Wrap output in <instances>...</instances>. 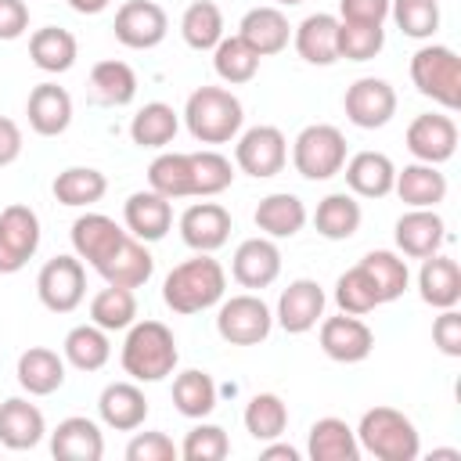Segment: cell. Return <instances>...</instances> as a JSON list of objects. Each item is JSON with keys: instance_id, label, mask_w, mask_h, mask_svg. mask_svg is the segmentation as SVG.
<instances>
[{"instance_id": "obj_3", "label": "cell", "mask_w": 461, "mask_h": 461, "mask_svg": "<svg viewBox=\"0 0 461 461\" xmlns=\"http://www.w3.org/2000/svg\"><path fill=\"white\" fill-rule=\"evenodd\" d=\"M184 122L202 144H227L241 133L245 108L227 86H198L184 104Z\"/></svg>"}, {"instance_id": "obj_13", "label": "cell", "mask_w": 461, "mask_h": 461, "mask_svg": "<svg viewBox=\"0 0 461 461\" xmlns=\"http://www.w3.org/2000/svg\"><path fill=\"white\" fill-rule=\"evenodd\" d=\"M407 151L418 162H429V166H439V162L454 158V151H457V122L450 115H439V112L414 115L411 126H407Z\"/></svg>"}, {"instance_id": "obj_38", "label": "cell", "mask_w": 461, "mask_h": 461, "mask_svg": "<svg viewBox=\"0 0 461 461\" xmlns=\"http://www.w3.org/2000/svg\"><path fill=\"white\" fill-rule=\"evenodd\" d=\"M50 191H54V198H58L61 205L83 209V205H94V202L104 198L108 180H104V173L94 169V166H68V169H61V173L54 176Z\"/></svg>"}, {"instance_id": "obj_12", "label": "cell", "mask_w": 461, "mask_h": 461, "mask_svg": "<svg viewBox=\"0 0 461 461\" xmlns=\"http://www.w3.org/2000/svg\"><path fill=\"white\" fill-rule=\"evenodd\" d=\"M115 40L130 50H151L166 40L169 18L155 0H126L115 11Z\"/></svg>"}, {"instance_id": "obj_43", "label": "cell", "mask_w": 461, "mask_h": 461, "mask_svg": "<svg viewBox=\"0 0 461 461\" xmlns=\"http://www.w3.org/2000/svg\"><path fill=\"white\" fill-rule=\"evenodd\" d=\"M245 432L256 439V443H267V439H281V432L288 429V407L277 393H256L249 403H245Z\"/></svg>"}, {"instance_id": "obj_48", "label": "cell", "mask_w": 461, "mask_h": 461, "mask_svg": "<svg viewBox=\"0 0 461 461\" xmlns=\"http://www.w3.org/2000/svg\"><path fill=\"white\" fill-rule=\"evenodd\" d=\"M335 303H339L342 313H353V317H364L375 306H382V299H378V292H375V285H371V277H367V270L360 263L349 267L346 274H339V281H335Z\"/></svg>"}, {"instance_id": "obj_31", "label": "cell", "mask_w": 461, "mask_h": 461, "mask_svg": "<svg viewBox=\"0 0 461 461\" xmlns=\"http://www.w3.org/2000/svg\"><path fill=\"white\" fill-rule=\"evenodd\" d=\"M393 191H396L411 209H436V205L447 198V176L439 173V166L411 162V166L396 169Z\"/></svg>"}, {"instance_id": "obj_56", "label": "cell", "mask_w": 461, "mask_h": 461, "mask_svg": "<svg viewBox=\"0 0 461 461\" xmlns=\"http://www.w3.org/2000/svg\"><path fill=\"white\" fill-rule=\"evenodd\" d=\"M22 155V130L14 119L0 115V166H11Z\"/></svg>"}, {"instance_id": "obj_6", "label": "cell", "mask_w": 461, "mask_h": 461, "mask_svg": "<svg viewBox=\"0 0 461 461\" xmlns=\"http://www.w3.org/2000/svg\"><path fill=\"white\" fill-rule=\"evenodd\" d=\"M292 166L306 180H331L346 166V137L331 122H313L292 140Z\"/></svg>"}, {"instance_id": "obj_45", "label": "cell", "mask_w": 461, "mask_h": 461, "mask_svg": "<svg viewBox=\"0 0 461 461\" xmlns=\"http://www.w3.org/2000/svg\"><path fill=\"white\" fill-rule=\"evenodd\" d=\"M360 267L367 270V277H371V285H375V292H378L382 303H393V299H400L407 292L411 270H407V259H400L396 252L375 249V252H367L360 259Z\"/></svg>"}, {"instance_id": "obj_11", "label": "cell", "mask_w": 461, "mask_h": 461, "mask_svg": "<svg viewBox=\"0 0 461 461\" xmlns=\"http://www.w3.org/2000/svg\"><path fill=\"white\" fill-rule=\"evenodd\" d=\"M342 108H346V119L360 130H382L393 115H396V90L378 79V76H364L357 83L346 86V97H342Z\"/></svg>"}, {"instance_id": "obj_7", "label": "cell", "mask_w": 461, "mask_h": 461, "mask_svg": "<svg viewBox=\"0 0 461 461\" xmlns=\"http://www.w3.org/2000/svg\"><path fill=\"white\" fill-rule=\"evenodd\" d=\"M270 328H274V313L259 295L241 292V295L220 299L216 331H220L223 342H230V346H259L270 335Z\"/></svg>"}, {"instance_id": "obj_24", "label": "cell", "mask_w": 461, "mask_h": 461, "mask_svg": "<svg viewBox=\"0 0 461 461\" xmlns=\"http://www.w3.org/2000/svg\"><path fill=\"white\" fill-rule=\"evenodd\" d=\"M292 43H295L303 61H310V65H335L339 61V18L328 14V11L306 14L295 25Z\"/></svg>"}, {"instance_id": "obj_8", "label": "cell", "mask_w": 461, "mask_h": 461, "mask_svg": "<svg viewBox=\"0 0 461 461\" xmlns=\"http://www.w3.org/2000/svg\"><path fill=\"white\" fill-rule=\"evenodd\" d=\"M36 295L50 313H72L86 295V270L79 256H54L36 274Z\"/></svg>"}, {"instance_id": "obj_18", "label": "cell", "mask_w": 461, "mask_h": 461, "mask_svg": "<svg viewBox=\"0 0 461 461\" xmlns=\"http://www.w3.org/2000/svg\"><path fill=\"white\" fill-rule=\"evenodd\" d=\"M94 270L104 277V285L140 288V285H148V277L155 274V259H151V252H148V241L126 234V238L115 245V252L104 256Z\"/></svg>"}, {"instance_id": "obj_44", "label": "cell", "mask_w": 461, "mask_h": 461, "mask_svg": "<svg viewBox=\"0 0 461 461\" xmlns=\"http://www.w3.org/2000/svg\"><path fill=\"white\" fill-rule=\"evenodd\" d=\"M180 36L191 50H212L223 40V11L212 0L187 4L184 18H180Z\"/></svg>"}, {"instance_id": "obj_25", "label": "cell", "mask_w": 461, "mask_h": 461, "mask_svg": "<svg viewBox=\"0 0 461 461\" xmlns=\"http://www.w3.org/2000/svg\"><path fill=\"white\" fill-rule=\"evenodd\" d=\"M25 115H29V126L40 133V137H58L68 130L72 122V97L65 86L58 83H40L29 90V101H25Z\"/></svg>"}, {"instance_id": "obj_55", "label": "cell", "mask_w": 461, "mask_h": 461, "mask_svg": "<svg viewBox=\"0 0 461 461\" xmlns=\"http://www.w3.org/2000/svg\"><path fill=\"white\" fill-rule=\"evenodd\" d=\"M25 29H29V4L0 0V40H18Z\"/></svg>"}, {"instance_id": "obj_30", "label": "cell", "mask_w": 461, "mask_h": 461, "mask_svg": "<svg viewBox=\"0 0 461 461\" xmlns=\"http://www.w3.org/2000/svg\"><path fill=\"white\" fill-rule=\"evenodd\" d=\"M14 375H18V385L29 396H50V393H58L65 385V357H58L47 346H29L18 357Z\"/></svg>"}, {"instance_id": "obj_10", "label": "cell", "mask_w": 461, "mask_h": 461, "mask_svg": "<svg viewBox=\"0 0 461 461\" xmlns=\"http://www.w3.org/2000/svg\"><path fill=\"white\" fill-rule=\"evenodd\" d=\"M234 162L241 173L256 176V180H267V176H277L288 162V140L277 126H252L238 137L234 144Z\"/></svg>"}, {"instance_id": "obj_37", "label": "cell", "mask_w": 461, "mask_h": 461, "mask_svg": "<svg viewBox=\"0 0 461 461\" xmlns=\"http://www.w3.org/2000/svg\"><path fill=\"white\" fill-rule=\"evenodd\" d=\"M90 90H94V97L101 104L122 108V104H130L137 97V72L119 58H104V61H97L90 68Z\"/></svg>"}, {"instance_id": "obj_33", "label": "cell", "mask_w": 461, "mask_h": 461, "mask_svg": "<svg viewBox=\"0 0 461 461\" xmlns=\"http://www.w3.org/2000/svg\"><path fill=\"white\" fill-rule=\"evenodd\" d=\"M306 223V205L292 191H274L256 205V227L267 238H295Z\"/></svg>"}, {"instance_id": "obj_41", "label": "cell", "mask_w": 461, "mask_h": 461, "mask_svg": "<svg viewBox=\"0 0 461 461\" xmlns=\"http://www.w3.org/2000/svg\"><path fill=\"white\" fill-rule=\"evenodd\" d=\"M173 403L184 418H209L212 407H216V382L212 375L198 371V367H187L173 378Z\"/></svg>"}, {"instance_id": "obj_35", "label": "cell", "mask_w": 461, "mask_h": 461, "mask_svg": "<svg viewBox=\"0 0 461 461\" xmlns=\"http://www.w3.org/2000/svg\"><path fill=\"white\" fill-rule=\"evenodd\" d=\"M61 357L65 364H72L76 371H101L112 357V342H108V331L97 328L94 321L90 324H76L65 342H61Z\"/></svg>"}, {"instance_id": "obj_52", "label": "cell", "mask_w": 461, "mask_h": 461, "mask_svg": "<svg viewBox=\"0 0 461 461\" xmlns=\"http://www.w3.org/2000/svg\"><path fill=\"white\" fill-rule=\"evenodd\" d=\"M180 447L166 432H137L126 443V461H176Z\"/></svg>"}, {"instance_id": "obj_53", "label": "cell", "mask_w": 461, "mask_h": 461, "mask_svg": "<svg viewBox=\"0 0 461 461\" xmlns=\"http://www.w3.org/2000/svg\"><path fill=\"white\" fill-rule=\"evenodd\" d=\"M432 342L443 357H461V313L454 306L439 310V317L432 321Z\"/></svg>"}, {"instance_id": "obj_36", "label": "cell", "mask_w": 461, "mask_h": 461, "mask_svg": "<svg viewBox=\"0 0 461 461\" xmlns=\"http://www.w3.org/2000/svg\"><path fill=\"white\" fill-rule=\"evenodd\" d=\"M76 54H79V43L68 29L43 25L29 36V58L43 72H68L76 65Z\"/></svg>"}, {"instance_id": "obj_59", "label": "cell", "mask_w": 461, "mask_h": 461, "mask_svg": "<svg viewBox=\"0 0 461 461\" xmlns=\"http://www.w3.org/2000/svg\"><path fill=\"white\" fill-rule=\"evenodd\" d=\"M277 4H285V7H295V4H303V0H277Z\"/></svg>"}, {"instance_id": "obj_19", "label": "cell", "mask_w": 461, "mask_h": 461, "mask_svg": "<svg viewBox=\"0 0 461 461\" xmlns=\"http://www.w3.org/2000/svg\"><path fill=\"white\" fill-rule=\"evenodd\" d=\"M122 223L133 238L140 241H162L166 230L173 227V205L158 191H133L122 205Z\"/></svg>"}, {"instance_id": "obj_54", "label": "cell", "mask_w": 461, "mask_h": 461, "mask_svg": "<svg viewBox=\"0 0 461 461\" xmlns=\"http://www.w3.org/2000/svg\"><path fill=\"white\" fill-rule=\"evenodd\" d=\"M389 18V0H339V22L382 25Z\"/></svg>"}, {"instance_id": "obj_46", "label": "cell", "mask_w": 461, "mask_h": 461, "mask_svg": "<svg viewBox=\"0 0 461 461\" xmlns=\"http://www.w3.org/2000/svg\"><path fill=\"white\" fill-rule=\"evenodd\" d=\"M90 321L104 331H126L137 321V295L133 288L108 285L90 299Z\"/></svg>"}, {"instance_id": "obj_58", "label": "cell", "mask_w": 461, "mask_h": 461, "mask_svg": "<svg viewBox=\"0 0 461 461\" xmlns=\"http://www.w3.org/2000/svg\"><path fill=\"white\" fill-rule=\"evenodd\" d=\"M108 4H112V0H68V7H72L76 14H101Z\"/></svg>"}, {"instance_id": "obj_22", "label": "cell", "mask_w": 461, "mask_h": 461, "mask_svg": "<svg viewBox=\"0 0 461 461\" xmlns=\"http://www.w3.org/2000/svg\"><path fill=\"white\" fill-rule=\"evenodd\" d=\"M50 454L61 461H101V454H104L101 425L83 414L58 421V429L50 432Z\"/></svg>"}, {"instance_id": "obj_16", "label": "cell", "mask_w": 461, "mask_h": 461, "mask_svg": "<svg viewBox=\"0 0 461 461\" xmlns=\"http://www.w3.org/2000/svg\"><path fill=\"white\" fill-rule=\"evenodd\" d=\"M234 223L220 202H194L180 212V238L194 252H216L227 245Z\"/></svg>"}, {"instance_id": "obj_9", "label": "cell", "mask_w": 461, "mask_h": 461, "mask_svg": "<svg viewBox=\"0 0 461 461\" xmlns=\"http://www.w3.org/2000/svg\"><path fill=\"white\" fill-rule=\"evenodd\" d=\"M40 249L36 209L14 202L0 209V274H18Z\"/></svg>"}, {"instance_id": "obj_51", "label": "cell", "mask_w": 461, "mask_h": 461, "mask_svg": "<svg viewBox=\"0 0 461 461\" xmlns=\"http://www.w3.org/2000/svg\"><path fill=\"white\" fill-rule=\"evenodd\" d=\"M230 454V439L220 425H209L198 418V425L184 436L180 443V457L184 461H223Z\"/></svg>"}, {"instance_id": "obj_32", "label": "cell", "mask_w": 461, "mask_h": 461, "mask_svg": "<svg viewBox=\"0 0 461 461\" xmlns=\"http://www.w3.org/2000/svg\"><path fill=\"white\" fill-rule=\"evenodd\" d=\"M306 454L310 461H357L360 443L342 418H317L306 436Z\"/></svg>"}, {"instance_id": "obj_27", "label": "cell", "mask_w": 461, "mask_h": 461, "mask_svg": "<svg viewBox=\"0 0 461 461\" xmlns=\"http://www.w3.org/2000/svg\"><path fill=\"white\" fill-rule=\"evenodd\" d=\"M126 234H130V230H122L112 216H104V212H83V216H76V223H72V249H76L79 259H86L90 267H97L104 256L115 252V245H119Z\"/></svg>"}, {"instance_id": "obj_28", "label": "cell", "mask_w": 461, "mask_h": 461, "mask_svg": "<svg viewBox=\"0 0 461 461\" xmlns=\"http://www.w3.org/2000/svg\"><path fill=\"white\" fill-rule=\"evenodd\" d=\"M418 292L432 310L457 306V299H461V267H457V259H450L443 252L425 256L421 270H418Z\"/></svg>"}, {"instance_id": "obj_50", "label": "cell", "mask_w": 461, "mask_h": 461, "mask_svg": "<svg viewBox=\"0 0 461 461\" xmlns=\"http://www.w3.org/2000/svg\"><path fill=\"white\" fill-rule=\"evenodd\" d=\"M382 47H385V29L382 25L339 22V58H346V61H371Z\"/></svg>"}, {"instance_id": "obj_49", "label": "cell", "mask_w": 461, "mask_h": 461, "mask_svg": "<svg viewBox=\"0 0 461 461\" xmlns=\"http://www.w3.org/2000/svg\"><path fill=\"white\" fill-rule=\"evenodd\" d=\"M389 14L411 40H429L439 29V0H389Z\"/></svg>"}, {"instance_id": "obj_2", "label": "cell", "mask_w": 461, "mask_h": 461, "mask_svg": "<svg viewBox=\"0 0 461 461\" xmlns=\"http://www.w3.org/2000/svg\"><path fill=\"white\" fill-rule=\"evenodd\" d=\"M119 360L133 382H162L176 371L180 349H176L173 331L162 321H133L126 328Z\"/></svg>"}, {"instance_id": "obj_14", "label": "cell", "mask_w": 461, "mask_h": 461, "mask_svg": "<svg viewBox=\"0 0 461 461\" xmlns=\"http://www.w3.org/2000/svg\"><path fill=\"white\" fill-rule=\"evenodd\" d=\"M324 303H328V295H324V288H321L313 277H295V281L277 295V313H274V321H277L288 335H303V331H310V328L321 324Z\"/></svg>"}, {"instance_id": "obj_17", "label": "cell", "mask_w": 461, "mask_h": 461, "mask_svg": "<svg viewBox=\"0 0 461 461\" xmlns=\"http://www.w3.org/2000/svg\"><path fill=\"white\" fill-rule=\"evenodd\" d=\"M277 274H281V249L267 234L245 238L230 256V277L241 288H267L277 281Z\"/></svg>"}, {"instance_id": "obj_42", "label": "cell", "mask_w": 461, "mask_h": 461, "mask_svg": "<svg viewBox=\"0 0 461 461\" xmlns=\"http://www.w3.org/2000/svg\"><path fill=\"white\" fill-rule=\"evenodd\" d=\"M212 68L223 83L230 86H241V83H252L256 72H259V54L241 40V36H223L216 47H212Z\"/></svg>"}, {"instance_id": "obj_39", "label": "cell", "mask_w": 461, "mask_h": 461, "mask_svg": "<svg viewBox=\"0 0 461 461\" xmlns=\"http://www.w3.org/2000/svg\"><path fill=\"white\" fill-rule=\"evenodd\" d=\"M148 187L158 191L162 198H194V180H191V155L187 151H162L148 166Z\"/></svg>"}, {"instance_id": "obj_20", "label": "cell", "mask_w": 461, "mask_h": 461, "mask_svg": "<svg viewBox=\"0 0 461 461\" xmlns=\"http://www.w3.org/2000/svg\"><path fill=\"white\" fill-rule=\"evenodd\" d=\"M97 414L115 432H133L148 418V400L137 382H108L97 396Z\"/></svg>"}, {"instance_id": "obj_15", "label": "cell", "mask_w": 461, "mask_h": 461, "mask_svg": "<svg viewBox=\"0 0 461 461\" xmlns=\"http://www.w3.org/2000/svg\"><path fill=\"white\" fill-rule=\"evenodd\" d=\"M321 349H324V357H331L339 364H360L375 349V331L353 313L324 317L321 321Z\"/></svg>"}, {"instance_id": "obj_4", "label": "cell", "mask_w": 461, "mask_h": 461, "mask_svg": "<svg viewBox=\"0 0 461 461\" xmlns=\"http://www.w3.org/2000/svg\"><path fill=\"white\" fill-rule=\"evenodd\" d=\"M360 450L375 454L378 461H414L421 454V439L414 421L396 407H371L360 414V425L353 429Z\"/></svg>"}, {"instance_id": "obj_47", "label": "cell", "mask_w": 461, "mask_h": 461, "mask_svg": "<svg viewBox=\"0 0 461 461\" xmlns=\"http://www.w3.org/2000/svg\"><path fill=\"white\" fill-rule=\"evenodd\" d=\"M191 155V180H194V198H212L234 184V166L227 155L205 148V151H187Z\"/></svg>"}, {"instance_id": "obj_34", "label": "cell", "mask_w": 461, "mask_h": 461, "mask_svg": "<svg viewBox=\"0 0 461 461\" xmlns=\"http://www.w3.org/2000/svg\"><path fill=\"white\" fill-rule=\"evenodd\" d=\"M360 220H364L360 202H357V194H346V191L324 194V198L317 202V212H313V227H317V234L328 238V241H346V238H353V234L360 230Z\"/></svg>"}, {"instance_id": "obj_5", "label": "cell", "mask_w": 461, "mask_h": 461, "mask_svg": "<svg viewBox=\"0 0 461 461\" xmlns=\"http://www.w3.org/2000/svg\"><path fill=\"white\" fill-rule=\"evenodd\" d=\"M411 83L447 112L461 108V58L443 43H425L411 58Z\"/></svg>"}, {"instance_id": "obj_40", "label": "cell", "mask_w": 461, "mask_h": 461, "mask_svg": "<svg viewBox=\"0 0 461 461\" xmlns=\"http://www.w3.org/2000/svg\"><path fill=\"white\" fill-rule=\"evenodd\" d=\"M176 130H180V115L166 101H148L130 122V137L137 148H166L176 137Z\"/></svg>"}, {"instance_id": "obj_26", "label": "cell", "mask_w": 461, "mask_h": 461, "mask_svg": "<svg viewBox=\"0 0 461 461\" xmlns=\"http://www.w3.org/2000/svg\"><path fill=\"white\" fill-rule=\"evenodd\" d=\"M346 184L357 198H385L396 180V166L385 151H357L346 158Z\"/></svg>"}, {"instance_id": "obj_29", "label": "cell", "mask_w": 461, "mask_h": 461, "mask_svg": "<svg viewBox=\"0 0 461 461\" xmlns=\"http://www.w3.org/2000/svg\"><path fill=\"white\" fill-rule=\"evenodd\" d=\"M238 36L259 54V58H270V54H281L292 40V25L288 18L277 11V7H252L245 11L241 25H238Z\"/></svg>"}, {"instance_id": "obj_21", "label": "cell", "mask_w": 461, "mask_h": 461, "mask_svg": "<svg viewBox=\"0 0 461 461\" xmlns=\"http://www.w3.org/2000/svg\"><path fill=\"white\" fill-rule=\"evenodd\" d=\"M447 238V223L436 209H411L396 220V249L411 259L436 256Z\"/></svg>"}, {"instance_id": "obj_57", "label": "cell", "mask_w": 461, "mask_h": 461, "mask_svg": "<svg viewBox=\"0 0 461 461\" xmlns=\"http://www.w3.org/2000/svg\"><path fill=\"white\" fill-rule=\"evenodd\" d=\"M259 457H263V461H299V450H295L292 443H274V439H267V447L259 450Z\"/></svg>"}, {"instance_id": "obj_1", "label": "cell", "mask_w": 461, "mask_h": 461, "mask_svg": "<svg viewBox=\"0 0 461 461\" xmlns=\"http://www.w3.org/2000/svg\"><path fill=\"white\" fill-rule=\"evenodd\" d=\"M223 292H227V270L212 259V252H198L194 259L176 263L162 281V303L184 317L216 306Z\"/></svg>"}, {"instance_id": "obj_23", "label": "cell", "mask_w": 461, "mask_h": 461, "mask_svg": "<svg viewBox=\"0 0 461 461\" xmlns=\"http://www.w3.org/2000/svg\"><path fill=\"white\" fill-rule=\"evenodd\" d=\"M47 436L43 411L25 396H11L0 403V443L7 450H32Z\"/></svg>"}]
</instances>
